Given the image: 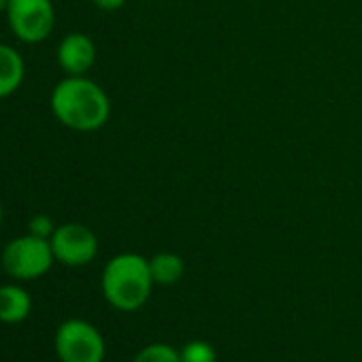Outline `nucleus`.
Wrapping results in <instances>:
<instances>
[{
  "label": "nucleus",
  "mask_w": 362,
  "mask_h": 362,
  "mask_svg": "<svg viewBox=\"0 0 362 362\" xmlns=\"http://www.w3.org/2000/svg\"><path fill=\"white\" fill-rule=\"evenodd\" d=\"M49 105L54 117L75 132H94L111 115L107 92L86 75H66L60 79L52 90Z\"/></svg>",
  "instance_id": "nucleus-1"
},
{
  "label": "nucleus",
  "mask_w": 362,
  "mask_h": 362,
  "mask_svg": "<svg viewBox=\"0 0 362 362\" xmlns=\"http://www.w3.org/2000/svg\"><path fill=\"white\" fill-rule=\"evenodd\" d=\"M153 277L149 271V260L141 254L124 252L113 256L100 277V288L105 300L117 311H136L141 309L153 288Z\"/></svg>",
  "instance_id": "nucleus-2"
},
{
  "label": "nucleus",
  "mask_w": 362,
  "mask_h": 362,
  "mask_svg": "<svg viewBox=\"0 0 362 362\" xmlns=\"http://www.w3.org/2000/svg\"><path fill=\"white\" fill-rule=\"evenodd\" d=\"M54 262L56 256L49 239H39L28 233L11 239L3 250V256H0L3 271L18 281H33L43 277L45 273H49Z\"/></svg>",
  "instance_id": "nucleus-3"
},
{
  "label": "nucleus",
  "mask_w": 362,
  "mask_h": 362,
  "mask_svg": "<svg viewBox=\"0 0 362 362\" xmlns=\"http://www.w3.org/2000/svg\"><path fill=\"white\" fill-rule=\"evenodd\" d=\"M54 347L60 362H103L107 354L100 330L79 317H71L58 326Z\"/></svg>",
  "instance_id": "nucleus-4"
},
{
  "label": "nucleus",
  "mask_w": 362,
  "mask_h": 362,
  "mask_svg": "<svg viewBox=\"0 0 362 362\" xmlns=\"http://www.w3.org/2000/svg\"><path fill=\"white\" fill-rule=\"evenodd\" d=\"M5 16L16 39L28 45L43 43L56 24V9L52 0H9Z\"/></svg>",
  "instance_id": "nucleus-5"
},
{
  "label": "nucleus",
  "mask_w": 362,
  "mask_h": 362,
  "mask_svg": "<svg viewBox=\"0 0 362 362\" xmlns=\"http://www.w3.org/2000/svg\"><path fill=\"white\" fill-rule=\"evenodd\" d=\"M56 262L64 267H86L98 254V237L92 228L79 222H66L56 228L49 239Z\"/></svg>",
  "instance_id": "nucleus-6"
},
{
  "label": "nucleus",
  "mask_w": 362,
  "mask_h": 362,
  "mask_svg": "<svg viewBox=\"0 0 362 362\" xmlns=\"http://www.w3.org/2000/svg\"><path fill=\"white\" fill-rule=\"evenodd\" d=\"M56 58L66 75H86L96 62V43L83 33H71L60 41Z\"/></svg>",
  "instance_id": "nucleus-7"
},
{
  "label": "nucleus",
  "mask_w": 362,
  "mask_h": 362,
  "mask_svg": "<svg viewBox=\"0 0 362 362\" xmlns=\"http://www.w3.org/2000/svg\"><path fill=\"white\" fill-rule=\"evenodd\" d=\"M33 311V296L18 284L0 286V324H20Z\"/></svg>",
  "instance_id": "nucleus-8"
},
{
  "label": "nucleus",
  "mask_w": 362,
  "mask_h": 362,
  "mask_svg": "<svg viewBox=\"0 0 362 362\" xmlns=\"http://www.w3.org/2000/svg\"><path fill=\"white\" fill-rule=\"evenodd\" d=\"M24 77L26 62L22 54L7 43H0V100L16 94L24 83Z\"/></svg>",
  "instance_id": "nucleus-9"
},
{
  "label": "nucleus",
  "mask_w": 362,
  "mask_h": 362,
  "mask_svg": "<svg viewBox=\"0 0 362 362\" xmlns=\"http://www.w3.org/2000/svg\"><path fill=\"white\" fill-rule=\"evenodd\" d=\"M149 271L156 286H173L186 273V264L181 256L173 252H160L149 258Z\"/></svg>",
  "instance_id": "nucleus-10"
},
{
  "label": "nucleus",
  "mask_w": 362,
  "mask_h": 362,
  "mask_svg": "<svg viewBox=\"0 0 362 362\" xmlns=\"http://www.w3.org/2000/svg\"><path fill=\"white\" fill-rule=\"evenodd\" d=\"M132 362H181V358L179 349L168 343H149L141 351H136Z\"/></svg>",
  "instance_id": "nucleus-11"
},
{
  "label": "nucleus",
  "mask_w": 362,
  "mask_h": 362,
  "mask_svg": "<svg viewBox=\"0 0 362 362\" xmlns=\"http://www.w3.org/2000/svg\"><path fill=\"white\" fill-rule=\"evenodd\" d=\"M179 358H181V362H216L218 354L211 343L197 339L179 349Z\"/></svg>",
  "instance_id": "nucleus-12"
},
{
  "label": "nucleus",
  "mask_w": 362,
  "mask_h": 362,
  "mask_svg": "<svg viewBox=\"0 0 362 362\" xmlns=\"http://www.w3.org/2000/svg\"><path fill=\"white\" fill-rule=\"evenodd\" d=\"M56 224H54V220L49 218V216H45V214H39V216H33L30 218V222H28V235H33V237H39V239H52V235L56 233Z\"/></svg>",
  "instance_id": "nucleus-13"
},
{
  "label": "nucleus",
  "mask_w": 362,
  "mask_h": 362,
  "mask_svg": "<svg viewBox=\"0 0 362 362\" xmlns=\"http://www.w3.org/2000/svg\"><path fill=\"white\" fill-rule=\"evenodd\" d=\"M100 11H117L126 5V0H92Z\"/></svg>",
  "instance_id": "nucleus-14"
},
{
  "label": "nucleus",
  "mask_w": 362,
  "mask_h": 362,
  "mask_svg": "<svg viewBox=\"0 0 362 362\" xmlns=\"http://www.w3.org/2000/svg\"><path fill=\"white\" fill-rule=\"evenodd\" d=\"M9 9V0H0V13H7Z\"/></svg>",
  "instance_id": "nucleus-15"
},
{
  "label": "nucleus",
  "mask_w": 362,
  "mask_h": 362,
  "mask_svg": "<svg viewBox=\"0 0 362 362\" xmlns=\"http://www.w3.org/2000/svg\"><path fill=\"white\" fill-rule=\"evenodd\" d=\"M3 220H5V211H3V205H0V224H3Z\"/></svg>",
  "instance_id": "nucleus-16"
}]
</instances>
